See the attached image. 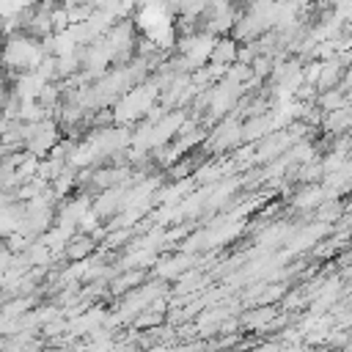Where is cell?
<instances>
[{
    "mask_svg": "<svg viewBox=\"0 0 352 352\" xmlns=\"http://www.w3.org/2000/svg\"><path fill=\"white\" fill-rule=\"evenodd\" d=\"M91 250H94L91 236H74L72 242H66V258H72V261H82Z\"/></svg>",
    "mask_w": 352,
    "mask_h": 352,
    "instance_id": "obj_1",
    "label": "cell"
}]
</instances>
